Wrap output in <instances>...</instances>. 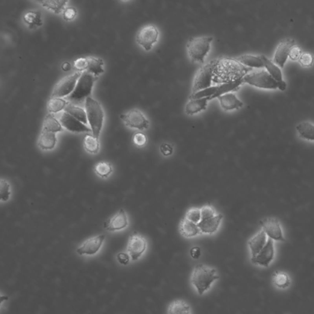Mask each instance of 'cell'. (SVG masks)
I'll return each instance as SVG.
<instances>
[{
  "instance_id": "obj_10",
  "label": "cell",
  "mask_w": 314,
  "mask_h": 314,
  "mask_svg": "<svg viewBox=\"0 0 314 314\" xmlns=\"http://www.w3.org/2000/svg\"><path fill=\"white\" fill-rule=\"evenodd\" d=\"M120 119L127 127L140 131L148 130L150 127L149 120L142 111L133 109L128 112L121 114Z\"/></svg>"
},
{
  "instance_id": "obj_28",
  "label": "cell",
  "mask_w": 314,
  "mask_h": 314,
  "mask_svg": "<svg viewBox=\"0 0 314 314\" xmlns=\"http://www.w3.org/2000/svg\"><path fill=\"white\" fill-rule=\"evenodd\" d=\"M236 60L246 67H255V68L265 67L263 61L260 56H255V55L249 54L243 55L237 57Z\"/></svg>"
},
{
  "instance_id": "obj_17",
  "label": "cell",
  "mask_w": 314,
  "mask_h": 314,
  "mask_svg": "<svg viewBox=\"0 0 314 314\" xmlns=\"http://www.w3.org/2000/svg\"><path fill=\"white\" fill-rule=\"evenodd\" d=\"M104 234L91 237L85 241L83 245L77 249L78 254L81 255H95L100 250L102 243L105 239Z\"/></svg>"
},
{
  "instance_id": "obj_41",
  "label": "cell",
  "mask_w": 314,
  "mask_h": 314,
  "mask_svg": "<svg viewBox=\"0 0 314 314\" xmlns=\"http://www.w3.org/2000/svg\"><path fill=\"white\" fill-rule=\"evenodd\" d=\"M201 219H207L210 217L216 216L217 214V211L212 205H204L201 208Z\"/></svg>"
},
{
  "instance_id": "obj_21",
  "label": "cell",
  "mask_w": 314,
  "mask_h": 314,
  "mask_svg": "<svg viewBox=\"0 0 314 314\" xmlns=\"http://www.w3.org/2000/svg\"><path fill=\"white\" fill-rule=\"evenodd\" d=\"M267 237L268 236L262 230L258 232L249 240L248 246L251 252V258L256 257L265 247L267 241H268Z\"/></svg>"
},
{
  "instance_id": "obj_42",
  "label": "cell",
  "mask_w": 314,
  "mask_h": 314,
  "mask_svg": "<svg viewBox=\"0 0 314 314\" xmlns=\"http://www.w3.org/2000/svg\"><path fill=\"white\" fill-rule=\"evenodd\" d=\"M77 14V10L75 7H67L63 12V18L65 21H72L76 18Z\"/></svg>"
},
{
  "instance_id": "obj_36",
  "label": "cell",
  "mask_w": 314,
  "mask_h": 314,
  "mask_svg": "<svg viewBox=\"0 0 314 314\" xmlns=\"http://www.w3.org/2000/svg\"><path fill=\"white\" fill-rule=\"evenodd\" d=\"M113 171L112 165L111 163L106 162V161H101L96 164L95 167L96 174L102 178H108L113 172Z\"/></svg>"
},
{
  "instance_id": "obj_45",
  "label": "cell",
  "mask_w": 314,
  "mask_h": 314,
  "mask_svg": "<svg viewBox=\"0 0 314 314\" xmlns=\"http://www.w3.org/2000/svg\"><path fill=\"white\" fill-rule=\"evenodd\" d=\"M302 53L303 52H302L301 48L295 45L290 50L289 57L290 59L293 61L299 60Z\"/></svg>"
},
{
  "instance_id": "obj_48",
  "label": "cell",
  "mask_w": 314,
  "mask_h": 314,
  "mask_svg": "<svg viewBox=\"0 0 314 314\" xmlns=\"http://www.w3.org/2000/svg\"><path fill=\"white\" fill-rule=\"evenodd\" d=\"M190 254L191 255V257H192L193 259L197 260L198 259V258H199V257H201V249L199 247H197V246H196V247H193L191 249V250L190 251Z\"/></svg>"
},
{
  "instance_id": "obj_12",
  "label": "cell",
  "mask_w": 314,
  "mask_h": 314,
  "mask_svg": "<svg viewBox=\"0 0 314 314\" xmlns=\"http://www.w3.org/2000/svg\"><path fill=\"white\" fill-rule=\"evenodd\" d=\"M263 230L269 239L277 241H286L280 222L275 219H266L261 222Z\"/></svg>"
},
{
  "instance_id": "obj_15",
  "label": "cell",
  "mask_w": 314,
  "mask_h": 314,
  "mask_svg": "<svg viewBox=\"0 0 314 314\" xmlns=\"http://www.w3.org/2000/svg\"><path fill=\"white\" fill-rule=\"evenodd\" d=\"M295 45V40L290 39V38H286L278 44L274 57V62L278 66L284 67L285 64L289 57L290 50Z\"/></svg>"
},
{
  "instance_id": "obj_39",
  "label": "cell",
  "mask_w": 314,
  "mask_h": 314,
  "mask_svg": "<svg viewBox=\"0 0 314 314\" xmlns=\"http://www.w3.org/2000/svg\"><path fill=\"white\" fill-rule=\"evenodd\" d=\"M1 200L2 201H7L10 198L11 192H10V185L9 184L7 181L2 180H1Z\"/></svg>"
},
{
  "instance_id": "obj_33",
  "label": "cell",
  "mask_w": 314,
  "mask_h": 314,
  "mask_svg": "<svg viewBox=\"0 0 314 314\" xmlns=\"http://www.w3.org/2000/svg\"><path fill=\"white\" fill-rule=\"evenodd\" d=\"M84 147L87 152L92 154L98 153L99 150V138L93 134H87L84 137Z\"/></svg>"
},
{
  "instance_id": "obj_24",
  "label": "cell",
  "mask_w": 314,
  "mask_h": 314,
  "mask_svg": "<svg viewBox=\"0 0 314 314\" xmlns=\"http://www.w3.org/2000/svg\"><path fill=\"white\" fill-rule=\"evenodd\" d=\"M243 84L242 80H239L235 82H231V83H224L217 85V86L211 87L212 89L213 96L211 99L219 98L225 93H230L231 91L236 90L239 89V88Z\"/></svg>"
},
{
  "instance_id": "obj_31",
  "label": "cell",
  "mask_w": 314,
  "mask_h": 314,
  "mask_svg": "<svg viewBox=\"0 0 314 314\" xmlns=\"http://www.w3.org/2000/svg\"><path fill=\"white\" fill-rule=\"evenodd\" d=\"M64 112L69 114L70 115L74 117L75 118L83 123L85 125H87L89 124L86 111L83 108L74 104H69L64 110Z\"/></svg>"
},
{
  "instance_id": "obj_44",
  "label": "cell",
  "mask_w": 314,
  "mask_h": 314,
  "mask_svg": "<svg viewBox=\"0 0 314 314\" xmlns=\"http://www.w3.org/2000/svg\"><path fill=\"white\" fill-rule=\"evenodd\" d=\"M88 60L87 57H80L74 61V67L78 72H84L87 71Z\"/></svg>"
},
{
  "instance_id": "obj_30",
  "label": "cell",
  "mask_w": 314,
  "mask_h": 314,
  "mask_svg": "<svg viewBox=\"0 0 314 314\" xmlns=\"http://www.w3.org/2000/svg\"><path fill=\"white\" fill-rule=\"evenodd\" d=\"M296 129L301 138L314 142V125L310 122H303L299 123Z\"/></svg>"
},
{
  "instance_id": "obj_7",
  "label": "cell",
  "mask_w": 314,
  "mask_h": 314,
  "mask_svg": "<svg viewBox=\"0 0 314 314\" xmlns=\"http://www.w3.org/2000/svg\"><path fill=\"white\" fill-rule=\"evenodd\" d=\"M216 60L201 67L193 80L192 94L212 86L214 77Z\"/></svg>"
},
{
  "instance_id": "obj_27",
  "label": "cell",
  "mask_w": 314,
  "mask_h": 314,
  "mask_svg": "<svg viewBox=\"0 0 314 314\" xmlns=\"http://www.w3.org/2000/svg\"><path fill=\"white\" fill-rule=\"evenodd\" d=\"M42 131L56 133L63 131V128L59 120L55 118L52 114L49 113L44 120Z\"/></svg>"
},
{
  "instance_id": "obj_35",
  "label": "cell",
  "mask_w": 314,
  "mask_h": 314,
  "mask_svg": "<svg viewBox=\"0 0 314 314\" xmlns=\"http://www.w3.org/2000/svg\"><path fill=\"white\" fill-rule=\"evenodd\" d=\"M67 2H68L66 1V0L39 2L40 4L42 5V7L54 12L55 14H57L62 13L65 10Z\"/></svg>"
},
{
  "instance_id": "obj_32",
  "label": "cell",
  "mask_w": 314,
  "mask_h": 314,
  "mask_svg": "<svg viewBox=\"0 0 314 314\" xmlns=\"http://www.w3.org/2000/svg\"><path fill=\"white\" fill-rule=\"evenodd\" d=\"M168 314H191L190 306L186 301L176 300L170 304L168 309Z\"/></svg>"
},
{
  "instance_id": "obj_25",
  "label": "cell",
  "mask_w": 314,
  "mask_h": 314,
  "mask_svg": "<svg viewBox=\"0 0 314 314\" xmlns=\"http://www.w3.org/2000/svg\"><path fill=\"white\" fill-rule=\"evenodd\" d=\"M57 142L56 133L42 131L38 139V145L44 151H51L55 148Z\"/></svg>"
},
{
  "instance_id": "obj_26",
  "label": "cell",
  "mask_w": 314,
  "mask_h": 314,
  "mask_svg": "<svg viewBox=\"0 0 314 314\" xmlns=\"http://www.w3.org/2000/svg\"><path fill=\"white\" fill-rule=\"evenodd\" d=\"M23 20L29 29L40 27L43 24L42 13L39 11H28L23 15Z\"/></svg>"
},
{
  "instance_id": "obj_2",
  "label": "cell",
  "mask_w": 314,
  "mask_h": 314,
  "mask_svg": "<svg viewBox=\"0 0 314 314\" xmlns=\"http://www.w3.org/2000/svg\"><path fill=\"white\" fill-rule=\"evenodd\" d=\"M219 278L215 268L204 265L195 267L191 276V283L199 295L210 290L213 284Z\"/></svg>"
},
{
  "instance_id": "obj_29",
  "label": "cell",
  "mask_w": 314,
  "mask_h": 314,
  "mask_svg": "<svg viewBox=\"0 0 314 314\" xmlns=\"http://www.w3.org/2000/svg\"><path fill=\"white\" fill-rule=\"evenodd\" d=\"M88 66L87 71L96 76H98L104 72V61L100 58L89 57H87Z\"/></svg>"
},
{
  "instance_id": "obj_34",
  "label": "cell",
  "mask_w": 314,
  "mask_h": 314,
  "mask_svg": "<svg viewBox=\"0 0 314 314\" xmlns=\"http://www.w3.org/2000/svg\"><path fill=\"white\" fill-rule=\"evenodd\" d=\"M68 101L62 98H51L48 102V110L50 114L57 113L65 110Z\"/></svg>"
},
{
  "instance_id": "obj_43",
  "label": "cell",
  "mask_w": 314,
  "mask_h": 314,
  "mask_svg": "<svg viewBox=\"0 0 314 314\" xmlns=\"http://www.w3.org/2000/svg\"><path fill=\"white\" fill-rule=\"evenodd\" d=\"M133 142L138 148H143L148 143V137L143 133H136L133 137Z\"/></svg>"
},
{
  "instance_id": "obj_11",
  "label": "cell",
  "mask_w": 314,
  "mask_h": 314,
  "mask_svg": "<svg viewBox=\"0 0 314 314\" xmlns=\"http://www.w3.org/2000/svg\"><path fill=\"white\" fill-rule=\"evenodd\" d=\"M148 243L145 237L138 234L131 235L128 243L127 251L131 260L136 261L145 254Z\"/></svg>"
},
{
  "instance_id": "obj_47",
  "label": "cell",
  "mask_w": 314,
  "mask_h": 314,
  "mask_svg": "<svg viewBox=\"0 0 314 314\" xmlns=\"http://www.w3.org/2000/svg\"><path fill=\"white\" fill-rule=\"evenodd\" d=\"M118 262L123 265H127L130 262V255L126 253H119L117 256Z\"/></svg>"
},
{
  "instance_id": "obj_20",
  "label": "cell",
  "mask_w": 314,
  "mask_h": 314,
  "mask_svg": "<svg viewBox=\"0 0 314 314\" xmlns=\"http://www.w3.org/2000/svg\"><path fill=\"white\" fill-rule=\"evenodd\" d=\"M217 98L219 99L222 110L225 111L239 110L243 106V102L233 93H225Z\"/></svg>"
},
{
  "instance_id": "obj_9",
  "label": "cell",
  "mask_w": 314,
  "mask_h": 314,
  "mask_svg": "<svg viewBox=\"0 0 314 314\" xmlns=\"http://www.w3.org/2000/svg\"><path fill=\"white\" fill-rule=\"evenodd\" d=\"M160 32L153 25L144 26L136 34V41L137 44L145 50L151 51L155 44L158 42Z\"/></svg>"
},
{
  "instance_id": "obj_49",
  "label": "cell",
  "mask_w": 314,
  "mask_h": 314,
  "mask_svg": "<svg viewBox=\"0 0 314 314\" xmlns=\"http://www.w3.org/2000/svg\"><path fill=\"white\" fill-rule=\"evenodd\" d=\"M61 67L63 72H67L71 70L72 65L71 64H70L69 62H67V61H65V62H64L62 63V64H61Z\"/></svg>"
},
{
  "instance_id": "obj_19",
  "label": "cell",
  "mask_w": 314,
  "mask_h": 314,
  "mask_svg": "<svg viewBox=\"0 0 314 314\" xmlns=\"http://www.w3.org/2000/svg\"><path fill=\"white\" fill-rule=\"evenodd\" d=\"M260 57L263 61L264 65H265L267 72H268L270 75H271L278 83V89L283 91L286 90L287 84L286 82L283 80V73H282L280 67L273 63L271 60H269V58H267L265 55H260Z\"/></svg>"
},
{
  "instance_id": "obj_13",
  "label": "cell",
  "mask_w": 314,
  "mask_h": 314,
  "mask_svg": "<svg viewBox=\"0 0 314 314\" xmlns=\"http://www.w3.org/2000/svg\"><path fill=\"white\" fill-rule=\"evenodd\" d=\"M275 248L274 240L268 239L266 245L256 257L251 258L252 263L263 267H268L274 260Z\"/></svg>"
},
{
  "instance_id": "obj_22",
  "label": "cell",
  "mask_w": 314,
  "mask_h": 314,
  "mask_svg": "<svg viewBox=\"0 0 314 314\" xmlns=\"http://www.w3.org/2000/svg\"><path fill=\"white\" fill-rule=\"evenodd\" d=\"M210 100L209 98H190V100L187 102L185 107V113L189 116L195 115L200 113L206 110Z\"/></svg>"
},
{
  "instance_id": "obj_8",
  "label": "cell",
  "mask_w": 314,
  "mask_h": 314,
  "mask_svg": "<svg viewBox=\"0 0 314 314\" xmlns=\"http://www.w3.org/2000/svg\"><path fill=\"white\" fill-rule=\"evenodd\" d=\"M82 72H77L61 79L55 85L52 98H63L71 95L74 91Z\"/></svg>"
},
{
  "instance_id": "obj_1",
  "label": "cell",
  "mask_w": 314,
  "mask_h": 314,
  "mask_svg": "<svg viewBox=\"0 0 314 314\" xmlns=\"http://www.w3.org/2000/svg\"><path fill=\"white\" fill-rule=\"evenodd\" d=\"M236 59L222 58L216 60L214 67V83L224 84L242 80L250 71Z\"/></svg>"
},
{
  "instance_id": "obj_14",
  "label": "cell",
  "mask_w": 314,
  "mask_h": 314,
  "mask_svg": "<svg viewBox=\"0 0 314 314\" xmlns=\"http://www.w3.org/2000/svg\"><path fill=\"white\" fill-rule=\"evenodd\" d=\"M60 122L63 127L73 133H92L90 127L64 111L61 114Z\"/></svg>"
},
{
  "instance_id": "obj_46",
  "label": "cell",
  "mask_w": 314,
  "mask_h": 314,
  "mask_svg": "<svg viewBox=\"0 0 314 314\" xmlns=\"http://www.w3.org/2000/svg\"><path fill=\"white\" fill-rule=\"evenodd\" d=\"M160 150L161 153L165 157L171 156L174 151L172 146L168 143L162 144L160 146Z\"/></svg>"
},
{
  "instance_id": "obj_4",
  "label": "cell",
  "mask_w": 314,
  "mask_h": 314,
  "mask_svg": "<svg viewBox=\"0 0 314 314\" xmlns=\"http://www.w3.org/2000/svg\"><path fill=\"white\" fill-rule=\"evenodd\" d=\"M212 37L193 38L187 44L188 55L193 62L203 63L211 48Z\"/></svg>"
},
{
  "instance_id": "obj_16",
  "label": "cell",
  "mask_w": 314,
  "mask_h": 314,
  "mask_svg": "<svg viewBox=\"0 0 314 314\" xmlns=\"http://www.w3.org/2000/svg\"><path fill=\"white\" fill-rule=\"evenodd\" d=\"M224 219L222 214L217 213L216 216L207 219H201L198 224L201 234L211 235L217 233L219 230Z\"/></svg>"
},
{
  "instance_id": "obj_3",
  "label": "cell",
  "mask_w": 314,
  "mask_h": 314,
  "mask_svg": "<svg viewBox=\"0 0 314 314\" xmlns=\"http://www.w3.org/2000/svg\"><path fill=\"white\" fill-rule=\"evenodd\" d=\"M88 123L94 136L99 138L103 126L104 113L101 105L96 99L88 97L85 102Z\"/></svg>"
},
{
  "instance_id": "obj_23",
  "label": "cell",
  "mask_w": 314,
  "mask_h": 314,
  "mask_svg": "<svg viewBox=\"0 0 314 314\" xmlns=\"http://www.w3.org/2000/svg\"><path fill=\"white\" fill-rule=\"evenodd\" d=\"M180 231L181 235L186 238H193L201 234L198 224L189 221L186 217L181 220Z\"/></svg>"
},
{
  "instance_id": "obj_18",
  "label": "cell",
  "mask_w": 314,
  "mask_h": 314,
  "mask_svg": "<svg viewBox=\"0 0 314 314\" xmlns=\"http://www.w3.org/2000/svg\"><path fill=\"white\" fill-rule=\"evenodd\" d=\"M128 220L127 214L124 210H120L118 213L104 223V227L110 231L122 230L127 227Z\"/></svg>"
},
{
  "instance_id": "obj_38",
  "label": "cell",
  "mask_w": 314,
  "mask_h": 314,
  "mask_svg": "<svg viewBox=\"0 0 314 314\" xmlns=\"http://www.w3.org/2000/svg\"><path fill=\"white\" fill-rule=\"evenodd\" d=\"M186 218L189 221L198 224L201 219V208L192 207L187 211Z\"/></svg>"
},
{
  "instance_id": "obj_40",
  "label": "cell",
  "mask_w": 314,
  "mask_h": 314,
  "mask_svg": "<svg viewBox=\"0 0 314 314\" xmlns=\"http://www.w3.org/2000/svg\"><path fill=\"white\" fill-rule=\"evenodd\" d=\"M299 62L304 67H310L313 63V55L309 52H303L299 58Z\"/></svg>"
},
{
  "instance_id": "obj_37",
  "label": "cell",
  "mask_w": 314,
  "mask_h": 314,
  "mask_svg": "<svg viewBox=\"0 0 314 314\" xmlns=\"http://www.w3.org/2000/svg\"><path fill=\"white\" fill-rule=\"evenodd\" d=\"M274 283L278 288L281 289L288 288L290 286V277L286 273L277 272L274 275Z\"/></svg>"
},
{
  "instance_id": "obj_6",
  "label": "cell",
  "mask_w": 314,
  "mask_h": 314,
  "mask_svg": "<svg viewBox=\"0 0 314 314\" xmlns=\"http://www.w3.org/2000/svg\"><path fill=\"white\" fill-rule=\"evenodd\" d=\"M243 83L265 89H276L278 83L266 70H259L248 73L242 79Z\"/></svg>"
},
{
  "instance_id": "obj_5",
  "label": "cell",
  "mask_w": 314,
  "mask_h": 314,
  "mask_svg": "<svg viewBox=\"0 0 314 314\" xmlns=\"http://www.w3.org/2000/svg\"><path fill=\"white\" fill-rule=\"evenodd\" d=\"M98 78L86 71L82 72L74 91L67 99L72 101H81L90 97L94 84Z\"/></svg>"
}]
</instances>
